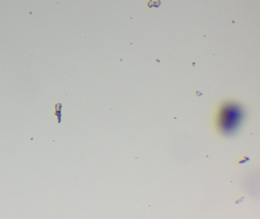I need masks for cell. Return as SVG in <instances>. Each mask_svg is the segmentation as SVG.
I'll use <instances>...</instances> for the list:
<instances>
[{
    "label": "cell",
    "instance_id": "cell-1",
    "mask_svg": "<svg viewBox=\"0 0 260 219\" xmlns=\"http://www.w3.org/2000/svg\"><path fill=\"white\" fill-rule=\"evenodd\" d=\"M241 118V112L235 106H227L222 110L220 114V126L226 131H231L237 127Z\"/></svg>",
    "mask_w": 260,
    "mask_h": 219
}]
</instances>
